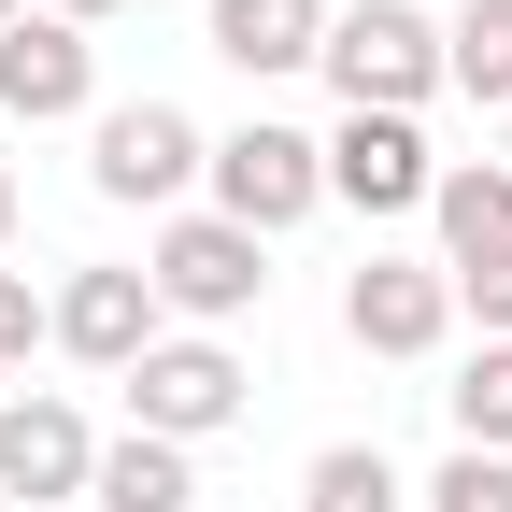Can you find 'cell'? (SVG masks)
I'll list each match as a JSON object with an SVG mask.
<instances>
[{"label":"cell","mask_w":512,"mask_h":512,"mask_svg":"<svg viewBox=\"0 0 512 512\" xmlns=\"http://www.w3.org/2000/svg\"><path fill=\"white\" fill-rule=\"evenodd\" d=\"M313 72L342 86V114H413L441 86V15H413V0H356V15H328V57Z\"/></svg>","instance_id":"1"},{"label":"cell","mask_w":512,"mask_h":512,"mask_svg":"<svg viewBox=\"0 0 512 512\" xmlns=\"http://www.w3.org/2000/svg\"><path fill=\"white\" fill-rule=\"evenodd\" d=\"M143 285H157V313H200V328H228V313L271 299V242L228 228V214H171L157 256H143Z\"/></svg>","instance_id":"2"},{"label":"cell","mask_w":512,"mask_h":512,"mask_svg":"<svg viewBox=\"0 0 512 512\" xmlns=\"http://www.w3.org/2000/svg\"><path fill=\"white\" fill-rule=\"evenodd\" d=\"M214 171V143H200V114H185V100H114L100 114V143H86V185H100V200H185V185H200Z\"/></svg>","instance_id":"3"},{"label":"cell","mask_w":512,"mask_h":512,"mask_svg":"<svg viewBox=\"0 0 512 512\" xmlns=\"http://www.w3.org/2000/svg\"><path fill=\"white\" fill-rule=\"evenodd\" d=\"M313 200H328V143H299V128H271V114L214 143V214H228V228L271 242V228H299Z\"/></svg>","instance_id":"4"},{"label":"cell","mask_w":512,"mask_h":512,"mask_svg":"<svg viewBox=\"0 0 512 512\" xmlns=\"http://www.w3.org/2000/svg\"><path fill=\"white\" fill-rule=\"evenodd\" d=\"M43 342H72L86 370L128 384V370L157 356V285H143V271H72V285L43 299Z\"/></svg>","instance_id":"5"},{"label":"cell","mask_w":512,"mask_h":512,"mask_svg":"<svg viewBox=\"0 0 512 512\" xmlns=\"http://www.w3.org/2000/svg\"><path fill=\"white\" fill-rule=\"evenodd\" d=\"M228 413H242V356L228 342H157L143 370H128V427L143 441H200Z\"/></svg>","instance_id":"6"},{"label":"cell","mask_w":512,"mask_h":512,"mask_svg":"<svg viewBox=\"0 0 512 512\" xmlns=\"http://www.w3.org/2000/svg\"><path fill=\"white\" fill-rule=\"evenodd\" d=\"M427 185H441V157H427L413 114H342V143H328V200H356V214H427Z\"/></svg>","instance_id":"7"},{"label":"cell","mask_w":512,"mask_h":512,"mask_svg":"<svg viewBox=\"0 0 512 512\" xmlns=\"http://www.w3.org/2000/svg\"><path fill=\"white\" fill-rule=\"evenodd\" d=\"M86 100H100V57H86L72 15H15V29H0V114L57 128V114H86Z\"/></svg>","instance_id":"8"},{"label":"cell","mask_w":512,"mask_h":512,"mask_svg":"<svg viewBox=\"0 0 512 512\" xmlns=\"http://www.w3.org/2000/svg\"><path fill=\"white\" fill-rule=\"evenodd\" d=\"M342 328H356L370 356H427L441 328H456V285H441L427 256H370V271L342 285Z\"/></svg>","instance_id":"9"},{"label":"cell","mask_w":512,"mask_h":512,"mask_svg":"<svg viewBox=\"0 0 512 512\" xmlns=\"http://www.w3.org/2000/svg\"><path fill=\"white\" fill-rule=\"evenodd\" d=\"M86 470H100V441H86L72 399H15L0 413V484L15 498H86Z\"/></svg>","instance_id":"10"},{"label":"cell","mask_w":512,"mask_h":512,"mask_svg":"<svg viewBox=\"0 0 512 512\" xmlns=\"http://www.w3.org/2000/svg\"><path fill=\"white\" fill-rule=\"evenodd\" d=\"M214 57L228 72H313V57H328V0H214Z\"/></svg>","instance_id":"11"},{"label":"cell","mask_w":512,"mask_h":512,"mask_svg":"<svg viewBox=\"0 0 512 512\" xmlns=\"http://www.w3.org/2000/svg\"><path fill=\"white\" fill-rule=\"evenodd\" d=\"M427 214H441V271H470V256H512V171H498V157L441 171V185H427Z\"/></svg>","instance_id":"12"},{"label":"cell","mask_w":512,"mask_h":512,"mask_svg":"<svg viewBox=\"0 0 512 512\" xmlns=\"http://www.w3.org/2000/svg\"><path fill=\"white\" fill-rule=\"evenodd\" d=\"M86 498L100 512H200V470H185V441H100V470H86Z\"/></svg>","instance_id":"13"},{"label":"cell","mask_w":512,"mask_h":512,"mask_svg":"<svg viewBox=\"0 0 512 512\" xmlns=\"http://www.w3.org/2000/svg\"><path fill=\"white\" fill-rule=\"evenodd\" d=\"M441 86H470L512 114V0H456V29H441Z\"/></svg>","instance_id":"14"},{"label":"cell","mask_w":512,"mask_h":512,"mask_svg":"<svg viewBox=\"0 0 512 512\" xmlns=\"http://www.w3.org/2000/svg\"><path fill=\"white\" fill-rule=\"evenodd\" d=\"M413 484L370 456V441H328V456H313V484H299V512H399Z\"/></svg>","instance_id":"15"},{"label":"cell","mask_w":512,"mask_h":512,"mask_svg":"<svg viewBox=\"0 0 512 512\" xmlns=\"http://www.w3.org/2000/svg\"><path fill=\"white\" fill-rule=\"evenodd\" d=\"M441 399H456V441H470V456H512V342H484Z\"/></svg>","instance_id":"16"},{"label":"cell","mask_w":512,"mask_h":512,"mask_svg":"<svg viewBox=\"0 0 512 512\" xmlns=\"http://www.w3.org/2000/svg\"><path fill=\"white\" fill-rule=\"evenodd\" d=\"M427 512H512V456H441V484H427Z\"/></svg>","instance_id":"17"},{"label":"cell","mask_w":512,"mask_h":512,"mask_svg":"<svg viewBox=\"0 0 512 512\" xmlns=\"http://www.w3.org/2000/svg\"><path fill=\"white\" fill-rule=\"evenodd\" d=\"M456 285V313H484V342H512V256H470V271H441Z\"/></svg>","instance_id":"18"},{"label":"cell","mask_w":512,"mask_h":512,"mask_svg":"<svg viewBox=\"0 0 512 512\" xmlns=\"http://www.w3.org/2000/svg\"><path fill=\"white\" fill-rule=\"evenodd\" d=\"M29 342H43V299H29V271H0V370H15Z\"/></svg>","instance_id":"19"},{"label":"cell","mask_w":512,"mask_h":512,"mask_svg":"<svg viewBox=\"0 0 512 512\" xmlns=\"http://www.w3.org/2000/svg\"><path fill=\"white\" fill-rule=\"evenodd\" d=\"M43 15H72V29H86V15H114V0H43Z\"/></svg>","instance_id":"20"},{"label":"cell","mask_w":512,"mask_h":512,"mask_svg":"<svg viewBox=\"0 0 512 512\" xmlns=\"http://www.w3.org/2000/svg\"><path fill=\"white\" fill-rule=\"evenodd\" d=\"M0 242H15V171H0Z\"/></svg>","instance_id":"21"},{"label":"cell","mask_w":512,"mask_h":512,"mask_svg":"<svg viewBox=\"0 0 512 512\" xmlns=\"http://www.w3.org/2000/svg\"><path fill=\"white\" fill-rule=\"evenodd\" d=\"M15 15H29V0H0V29H15Z\"/></svg>","instance_id":"22"},{"label":"cell","mask_w":512,"mask_h":512,"mask_svg":"<svg viewBox=\"0 0 512 512\" xmlns=\"http://www.w3.org/2000/svg\"><path fill=\"white\" fill-rule=\"evenodd\" d=\"M498 171H512V143H498Z\"/></svg>","instance_id":"23"}]
</instances>
